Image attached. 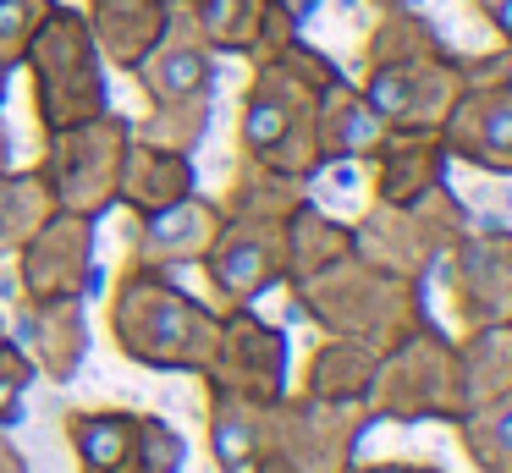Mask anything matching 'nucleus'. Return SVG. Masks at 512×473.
<instances>
[{"mask_svg": "<svg viewBox=\"0 0 512 473\" xmlns=\"http://www.w3.org/2000/svg\"><path fill=\"white\" fill-rule=\"evenodd\" d=\"M364 61V99L380 110L386 127H446L452 105L463 99L468 77V55L446 44V33L435 28L424 11L402 6H380L375 28L358 44Z\"/></svg>", "mask_w": 512, "mask_h": 473, "instance_id": "obj_1", "label": "nucleus"}, {"mask_svg": "<svg viewBox=\"0 0 512 473\" xmlns=\"http://www.w3.org/2000/svg\"><path fill=\"white\" fill-rule=\"evenodd\" d=\"M342 72L325 50L287 39L281 50L259 55L237 110V149L243 160H259L287 176H314L325 165L320 154V99L325 83Z\"/></svg>", "mask_w": 512, "mask_h": 473, "instance_id": "obj_2", "label": "nucleus"}, {"mask_svg": "<svg viewBox=\"0 0 512 473\" xmlns=\"http://www.w3.org/2000/svg\"><path fill=\"white\" fill-rule=\"evenodd\" d=\"M298 297L325 330L369 352H391L408 330H419V286L408 275H391L380 264L358 259V253L298 281Z\"/></svg>", "mask_w": 512, "mask_h": 473, "instance_id": "obj_3", "label": "nucleus"}, {"mask_svg": "<svg viewBox=\"0 0 512 473\" xmlns=\"http://www.w3.org/2000/svg\"><path fill=\"white\" fill-rule=\"evenodd\" d=\"M111 330L127 358L149 363V369H199L204 374L215 336H221V319L204 303H193L188 292H177L171 281H160L155 270L133 264L111 303Z\"/></svg>", "mask_w": 512, "mask_h": 473, "instance_id": "obj_4", "label": "nucleus"}, {"mask_svg": "<svg viewBox=\"0 0 512 473\" xmlns=\"http://www.w3.org/2000/svg\"><path fill=\"white\" fill-rule=\"evenodd\" d=\"M23 72L34 83V110L45 132L78 127V121H94L100 110H111L105 55L78 6H61V0L50 6V17L39 22L34 44L23 55Z\"/></svg>", "mask_w": 512, "mask_h": 473, "instance_id": "obj_5", "label": "nucleus"}, {"mask_svg": "<svg viewBox=\"0 0 512 473\" xmlns=\"http://www.w3.org/2000/svg\"><path fill=\"white\" fill-rule=\"evenodd\" d=\"M127 149H133V121L111 116V110H100L94 121H78V127L45 132L39 182H45L50 204L94 220L105 204H116Z\"/></svg>", "mask_w": 512, "mask_h": 473, "instance_id": "obj_6", "label": "nucleus"}, {"mask_svg": "<svg viewBox=\"0 0 512 473\" xmlns=\"http://www.w3.org/2000/svg\"><path fill=\"white\" fill-rule=\"evenodd\" d=\"M364 413L386 418H463L457 391V347L435 330H408L391 352H380L375 385L364 396Z\"/></svg>", "mask_w": 512, "mask_h": 473, "instance_id": "obj_7", "label": "nucleus"}, {"mask_svg": "<svg viewBox=\"0 0 512 473\" xmlns=\"http://www.w3.org/2000/svg\"><path fill=\"white\" fill-rule=\"evenodd\" d=\"M457 231H463V209L446 187H435L413 204H375V215L353 231V253L391 275L419 281L435 264V253L457 242Z\"/></svg>", "mask_w": 512, "mask_h": 473, "instance_id": "obj_8", "label": "nucleus"}, {"mask_svg": "<svg viewBox=\"0 0 512 473\" xmlns=\"http://www.w3.org/2000/svg\"><path fill=\"white\" fill-rule=\"evenodd\" d=\"M67 435L83 473H177L182 440L144 413H72Z\"/></svg>", "mask_w": 512, "mask_h": 473, "instance_id": "obj_9", "label": "nucleus"}, {"mask_svg": "<svg viewBox=\"0 0 512 473\" xmlns=\"http://www.w3.org/2000/svg\"><path fill=\"white\" fill-rule=\"evenodd\" d=\"M204 264H210L215 292H226V303H248V297H259L265 286L287 281V220L226 209Z\"/></svg>", "mask_w": 512, "mask_h": 473, "instance_id": "obj_10", "label": "nucleus"}, {"mask_svg": "<svg viewBox=\"0 0 512 473\" xmlns=\"http://www.w3.org/2000/svg\"><path fill=\"white\" fill-rule=\"evenodd\" d=\"M171 6L199 28V39L215 55H237V61H259L287 39H298L292 0H171Z\"/></svg>", "mask_w": 512, "mask_h": 473, "instance_id": "obj_11", "label": "nucleus"}, {"mask_svg": "<svg viewBox=\"0 0 512 473\" xmlns=\"http://www.w3.org/2000/svg\"><path fill=\"white\" fill-rule=\"evenodd\" d=\"M204 374H210V385H221V391L270 407V402H281L287 341H281V330H270L265 319L232 314V319H221V336H215V352H210V363H204Z\"/></svg>", "mask_w": 512, "mask_h": 473, "instance_id": "obj_12", "label": "nucleus"}, {"mask_svg": "<svg viewBox=\"0 0 512 473\" xmlns=\"http://www.w3.org/2000/svg\"><path fill=\"white\" fill-rule=\"evenodd\" d=\"M215 61L221 55L199 39L188 17L171 6V28L144 61L133 66V83L144 88L149 110H177V105H210L215 94Z\"/></svg>", "mask_w": 512, "mask_h": 473, "instance_id": "obj_13", "label": "nucleus"}, {"mask_svg": "<svg viewBox=\"0 0 512 473\" xmlns=\"http://www.w3.org/2000/svg\"><path fill=\"white\" fill-rule=\"evenodd\" d=\"M446 154L479 171H512V72L474 77L441 127Z\"/></svg>", "mask_w": 512, "mask_h": 473, "instance_id": "obj_14", "label": "nucleus"}, {"mask_svg": "<svg viewBox=\"0 0 512 473\" xmlns=\"http://www.w3.org/2000/svg\"><path fill=\"white\" fill-rule=\"evenodd\" d=\"M452 292L468 330L512 325V237L507 231H479L452 242Z\"/></svg>", "mask_w": 512, "mask_h": 473, "instance_id": "obj_15", "label": "nucleus"}, {"mask_svg": "<svg viewBox=\"0 0 512 473\" xmlns=\"http://www.w3.org/2000/svg\"><path fill=\"white\" fill-rule=\"evenodd\" d=\"M89 248H94V220L89 215H67V209H50L39 220V231L23 242V292L28 297H78L89 281Z\"/></svg>", "mask_w": 512, "mask_h": 473, "instance_id": "obj_16", "label": "nucleus"}, {"mask_svg": "<svg viewBox=\"0 0 512 473\" xmlns=\"http://www.w3.org/2000/svg\"><path fill=\"white\" fill-rule=\"evenodd\" d=\"M369 160H375V204H413L446 182L452 154L441 127H391Z\"/></svg>", "mask_w": 512, "mask_h": 473, "instance_id": "obj_17", "label": "nucleus"}, {"mask_svg": "<svg viewBox=\"0 0 512 473\" xmlns=\"http://www.w3.org/2000/svg\"><path fill=\"white\" fill-rule=\"evenodd\" d=\"M89 33L100 44L105 66L116 72H133L171 28V0H89L83 6Z\"/></svg>", "mask_w": 512, "mask_h": 473, "instance_id": "obj_18", "label": "nucleus"}, {"mask_svg": "<svg viewBox=\"0 0 512 473\" xmlns=\"http://www.w3.org/2000/svg\"><path fill=\"white\" fill-rule=\"evenodd\" d=\"M226 209L210 204V198H182V204L160 209V215H144V237H138V270H166V264L182 259H204L221 231Z\"/></svg>", "mask_w": 512, "mask_h": 473, "instance_id": "obj_19", "label": "nucleus"}, {"mask_svg": "<svg viewBox=\"0 0 512 473\" xmlns=\"http://www.w3.org/2000/svg\"><path fill=\"white\" fill-rule=\"evenodd\" d=\"M386 132L391 127L380 121V110L369 105L364 88L347 72H336L331 83H325V99H320V154H325V165L331 160H369Z\"/></svg>", "mask_w": 512, "mask_h": 473, "instance_id": "obj_20", "label": "nucleus"}, {"mask_svg": "<svg viewBox=\"0 0 512 473\" xmlns=\"http://www.w3.org/2000/svg\"><path fill=\"white\" fill-rule=\"evenodd\" d=\"M188 193H193V160H188V154L133 138L116 198H122V204H133V215L144 220V215H160V209L182 204Z\"/></svg>", "mask_w": 512, "mask_h": 473, "instance_id": "obj_21", "label": "nucleus"}, {"mask_svg": "<svg viewBox=\"0 0 512 473\" xmlns=\"http://www.w3.org/2000/svg\"><path fill=\"white\" fill-rule=\"evenodd\" d=\"M457 391H463V413L512 391V325H479L457 347Z\"/></svg>", "mask_w": 512, "mask_h": 473, "instance_id": "obj_22", "label": "nucleus"}, {"mask_svg": "<svg viewBox=\"0 0 512 473\" xmlns=\"http://www.w3.org/2000/svg\"><path fill=\"white\" fill-rule=\"evenodd\" d=\"M375 363L380 352L358 347V341H325L320 352L309 358V380H303V396L331 407H364L369 385H375Z\"/></svg>", "mask_w": 512, "mask_h": 473, "instance_id": "obj_23", "label": "nucleus"}, {"mask_svg": "<svg viewBox=\"0 0 512 473\" xmlns=\"http://www.w3.org/2000/svg\"><path fill=\"white\" fill-rule=\"evenodd\" d=\"M28 330H34V352L56 380H67L83 358V314L78 297H28Z\"/></svg>", "mask_w": 512, "mask_h": 473, "instance_id": "obj_24", "label": "nucleus"}, {"mask_svg": "<svg viewBox=\"0 0 512 473\" xmlns=\"http://www.w3.org/2000/svg\"><path fill=\"white\" fill-rule=\"evenodd\" d=\"M50 209H56V204H50L39 171H0V253L23 248Z\"/></svg>", "mask_w": 512, "mask_h": 473, "instance_id": "obj_25", "label": "nucleus"}, {"mask_svg": "<svg viewBox=\"0 0 512 473\" xmlns=\"http://www.w3.org/2000/svg\"><path fill=\"white\" fill-rule=\"evenodd\" d=\"M457 424H463V446L474 451L479 468L512 473V391L485 402V407H474V413H463Z\"/></svg>", "mask_w": 512, "mask_h": 473, "instance_id": "obj_26", "label": "nucleus"}, {"mask_svg": "<svg viewBox=\"0 0 512 473\" xmlns=\"http://www.w3.org/2000/svg\"><path fill=\"white\" fill-rule=\"evenodd\" d=\"M56 0H0V72H17Z\"/></svg>", "mask_w": 512, "mask_h": 473, "instance_id": "obj_27", "label": "nucleus"}, {"mask_svg": "<svg viewBox=\"0 0 512 473\" xmlns=\"http://www.w3.org/2000/svg\"><path fill=\"white\" fill-rule=\"evenodd\" d=\"M28 380H34L28 358L12 347V341H0V424H12V418H17V402H23Z\"/></svg>", "mask_w": 512, "mask_h": 473, "instance_id": "obj_28", "label": "nucleus"}, {"mask_svg": "<svg viewBox=\"0 0 512 473\" xmlns=\"http://www.w3.org/2000/svg\"><path fill=\"white\" fill-rule=\"evenodd\" d=\"M474 6V17L490 28V39H496V50L512 55V0H468Z\"/></svg>", "mask_w": 512, "mask_h": 473, "instance_id": "obj_29", "label": "nucleus"}, {"mask_svg": "<svg viewBox=\"0 0 512 473\" xmlns=\"http://www.w3.org/2000/svg\"><path fill=\"white\" fill-rule=\"evenodd\" d=\"M0 171H12V138H6V121H0Z\"/></svg>", "mask_w": 512, "mask_h": 473, "instance_id": "obj_30", "label": "nucleus"}, {"mask_svg": "<svg viewBox=\"0 0 512 473\" xmlns=\"http://www.w3.org/2000/svg\"><path fill=\"white\" fill-rule=\"evenodd\" d=\"M292 6H314V0H292ZM375 6H402V0H375Z\"/></svg>", "mask_w": 512, "mask_h": 473, "instance_id": "obj_31", "label": "nucleus"}, {"mask_svg": "<svg viewBox=\"0 0 512 473\" xmlns=\"http://www.w3.org/2000/svg\"><path fill=\"white\" fill-rule=\"evenodd\" d=\"M6 83H12V72H0V105H6Z\"/></svg>", "mask_w": 512, "mask_h": 473, "instance_id": "obj_32", "label": "nucleus"}, {"mask_svg": "<svg viewBox=\"0 0 512 473\" xmlns=\"http://www.w3.org/2000/svg\"><path fill=\"white\" fill-rule=\"evenodd\" d=\"M0 341H6V336H0Z\"/></svg>", "mask_w": 512, "mask_h": 473, "instance_id": "obj_33", "label": "nucleus"}]
</instances>
